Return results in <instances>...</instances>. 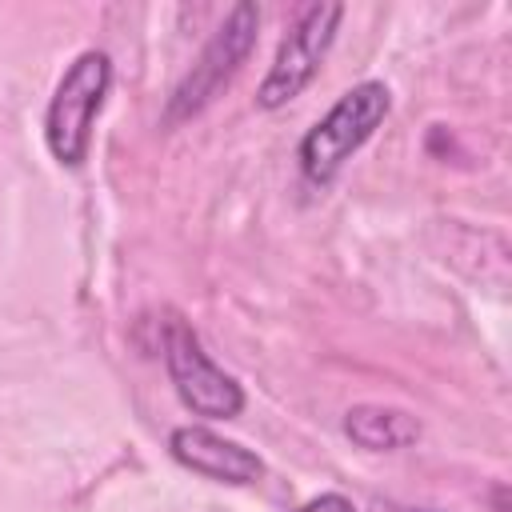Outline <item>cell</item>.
<instances>
[{"label":"cell","mask_w":512,"mask_h":512,"mask_svg":"<svg viewBox=\"0 0 512 512\" xmlns=\"http://www.w3.org/2000/svg\"><path fill=\"white\" fill-rule=\"evenodd\" d=\"M392 112V92L384 80H360L352 84L300 140V172L308 184L324 188L336 180V172L368 144V136L384 124Z\"/></svg>","instance_id":"obj_1"},{"label":"cell","mask_w":512,"mask_h":512,"mask_svg":"<svg viewBox=\"0 0 512 512\" xmlns=\"http://www.w3.org/2000/svg\"><path fill=\"white\" fill-rule=\"evenodd\" d=\"M112 88V60L100 48H84L60 76L48 112H44V144L60 168H80L92 152V128Z\"/></svg>","instance_id":"obj_2"},{"label":"cell","mask_w":512,"mask_h":512,"mask_svg":"<svg viewBox=\"0 0 512 512\" xmlns=\"http://www.w3.org/2000/svg\"><path fill=\"white\" fill-rule=\"evenodd\" d=\"M256 36H260V8L240 0L228 8V16L220 20V28L212 32V40L204 44L200 60L188 68V76L176 84L172 100H168V112L164 120L168 124H180L188 116H196L232 76L236 68L248 60V52L256 48Z\"/></svg>","instance_id":"obj_3"},{"label":"cell","mask_w":512,"mask_h":512,"mask_svg":"<svg viewBox=\"0 0 512 512\" xmlns=\"http://www.w3.org/2000/svg\"><path fill=\"white\" fill-rule=\"evenodd\" d=\"M164 368L180 396V404L192 416L204 420H232L244 412L248 396L236 376H228L200 344V336L184 320H168L164 328Z\"/></svg>","instance_id":"obj_4"},{"label":"cell","mask_w":512,"mask_h":512,"mask_svg":"<svg viewBox=\"0 0 512 512\" xmlns=\"http://www.w3.org/2000/svg\"><path fill=\"white\" fill-rule=\"evenodd\" d=\"M344 20V4H308L300 12V20L288 28V36L280 40L260 88H256V104L264 112H276L284 104H292L320 72L332 40H336V28Z\"/></svg>","instance_id":"obj_5"},{"label":"cell","mask_w":512,"mask_h":512,"mask_svg":"<svg viewBox=\"0 0 512 512\" xmlns=\"http://www.w3.org/2000/svg\"><path fill=\"white\" fill-rule=\"evenodd\" d=\"M168 452L176 464H184L188 472L216 480V484H256L264 476V460L244 448L240 440H228L220 432H212L208 424H180L168 436Z\"/></svg>","instance_id":"obj_6"},{"label":"cell","mask_w":512,"mask_h":512,"mask_svg":"<svg viewBox=\"0 0 512 512\" xmlns=\"http://www.w3.org/2000/svg\"><path fill=\"white\" fill-rule=\"evenodd\" d=\"M344 436L364 452H396L420 440V424L392 404H356L344 412Z\"/></svg>","instance_id":"obj_7"},{"label":"cell","mask_w":512,"mask_h":512,"mask_svg":"<svg viewBox=\"0 0 512 512\" xmlns=\"http://www.w3.org/2000/svg\"><path fill=\"white\" fill-rule=\"evenodd\" d=\"M296 512H356V504L348 496H340V492H320V496L304 500Z\"/></svg>","instance_id":"obj_8"}]
</instances>
